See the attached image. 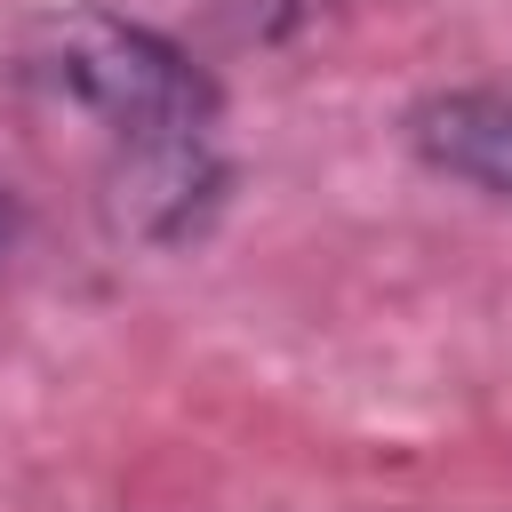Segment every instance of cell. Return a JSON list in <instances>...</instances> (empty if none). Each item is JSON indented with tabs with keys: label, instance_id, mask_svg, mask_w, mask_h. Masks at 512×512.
<instances>
[{
	"label": "cell",
	"instance_id": "3957f363",
	"mask_svg": "<svg viewBox=\"0 0 512 512\" xmlns=\"http://www.w3.org/2000/svg\"><path fill=\"white\" fill-rule=\"evenodd\" d=\"M8 232H16V208H8V200H0V248H8Z\"/></svg>",
	"mask_w": 512,
	"mask_h": 512
},
{
	"label": "cell",
	"instance_id": "6da1fadb",
	"mask_svg": "<svg viewBox=\"0 0 512 512\" xmlns=\"http://www.w3.org/2000/svg\"><path fill=\"white\" fill-rule=\"evenodd\" d=\"M48 80L72 88L88 112H104L128 144H152V136H200L208 128V80L184 64V48H168L160 32L144 24H112V16H88L56 40L48 56Z\"/></svg>",
	"mask_w": 512,
	"mask_h": 512
},
{
	"label": "cell",
	"instance_id": "7a4b0ae2",
	"mask_svg": "<svg viewBox=\"0 0 512 512\" xmlns=\"http://www.w3.org/2000/svg\"><path fill=\"white\" fill-rule=\"evenodd\" d=\"M416 152L480 192L512 200V88H456L416 112Z\"/></svg>",
	"mask_w": 512,
	"mask_h": 512
}]
</instances>
